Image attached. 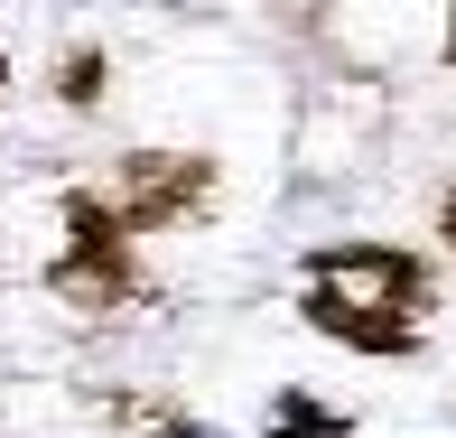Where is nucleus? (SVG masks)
Returning a JSON list of instances; mask_svg holds the SVG:
<instances>
[{
	"label": "nucleus",
	"instance_id": "nucleus-1",
	"mask_svg": "<svg viewBox=\"0 0 456 438\" xmlns=\"http://www.w3.org/2000/svg\"><path fill=\"white\" fill-rule=\"evenodd\" d=\"M298 308L326 345L354 354H419V308H428V261L401 243H317L298 261Z\"/></svg>",
	"mask_w": 456,
	"mask_h": 438
},
{
	"label": "nucleus",
	"instance_id": "nucleus-2",
	"mask_svg": "<svg viewBox=\"0 0 456 438\" xmlns=\"http://www.w3.org/2000/svg\"><path fill=\"white\" fill-rule=\"evenodd\" d=\"M131 243L140 234L112 215V196H66V252L47 261V289L75 308V318L140 299V252H131Z\"/></svg>",
	"mask_w": 456,
	"mask_h": 438
},
{
	"label": "nucleus",
	"instance_id": "nucleus-3",
	"mask_svg": "<svg viewBox=\"0 0 456 438\" xmlns=\"http://www.w3.org/2000/svg\"><path fill=\"white\" fill-rule=\"evenodd\" d=\"M215 205V159L205 150H131L112 169V215L131 234H168V224H196Z\"/></svg>",
	"mask_w": 456,
	"mask_h": 438
},
{
	"label": "nucleus",
	"instance_id": "nucleus-4",
	"mask_svg": "<svg viewBox=\"0 0 456 438\" xmlns=\"http://www.w3.org/2000/svg\"><path fill=\"white\" fill-rule=\"evenodd\" d=\"M261 429H271V438H345L354 420H345V410H326V401H307V392H280V401L261 410Z\"/></svg>",
	"mask_w": 456,
	"mask_h": 438
},
{
	"label": "nucleus",
	"instance_id": "nucleus-5",
	"mask_svg": "<svg viewBox=\"0 0 456 438\" xmlns=\"http://www.w3.org/2000/svg\"><path fill=\"white\" fill-rule=\"evenodd\" d=\"M56 103H75V112L102 103V47H66L56 56Z\"/></svg>",
	"mask_w": 456,
	"mask_h": 438
},
{
	"label": "nucleus",
	"instance_id": "nucleus-6",
	"mask_svg": "<svg viewBox=\"0 0 456 438\" xmlns=\"http://www.w3.org/2000/svg\"><path fill=\"white\" fill-rule=\"evenodd\" d=\"M438 234H447V243H456V186H447V205H438Z\"/></svg>",
	"mask_w": 456,
	"mask_h": 438
},
{
	"label": "nucleus",
	"instance_id": "nucleus-7",
	"mask_svg": "<svg viewBox=\"0 0 456 438\" xmlns=\"http://www.w3.org/2000/svg\"><path fill=\"white\" fill-rule=\"evenodd\" d=\"M447 66H456V10H447Z\"/></svg>",
	"mask_w": 456,
	"mask_h": 438
},
{
	"label": "nucleus",
	"instance_id": "nucleus-8",
	"mask_svg": "<svg viewBox=\"0 0 456 438\" xmlns=\"http://www.w3.org/2000/svg\"><path fill=\"white\" fill-rule=\"evenodd\" d=\"M0 94H10V56H0Z\"/></svg>",
	"mask_w": 456,
	"mask_h": 438
}]
</instances>
